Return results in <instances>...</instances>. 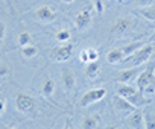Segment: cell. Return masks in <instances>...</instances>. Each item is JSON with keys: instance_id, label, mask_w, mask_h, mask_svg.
I'll use <instances>...</instances> for the list:
<instances>
[{"instance_id": "obj_1", "label": "cell", "mask_w": 155, "mask_h": 129, "mask_svg": "<svg viewBox=\"0 0 155 129\" xmlns=\"http://www.w3.org/2000/svg\"><path fill=\"white\" fill-rule=\"evenodd\" d=\"M152 53H153V46L144 44L137 52H134L131 56H128V59L131 61V64H134V66H140L143 62H147V59L150 58Z\"/></svg>"}, {"instance_id": "obj_2", "label": "cell", "mask_w": 155, "mask_h": 129, "mask_svg": "<svg viewBox=\"0 0 155 129\" xmlns=\"http://www.w3.org/2000/svg\"><path fill=\"white\" fill-rule=\"evenodd\" d=\"M134 26H135V21H134L131 17H126V15H125V17H120V18H117V20L114 21V24H113V27H111V32L122 35V34H126V32L132 31Z\"/></svg>"}, {"instance_id": "obj_3", "label": "cell", "mask_w": 155, "mask_h": 129, "mask_svg": "<svg viewBox=\"0 0 155 129\" xmlns=\"http://www.w3.org/2000/svg\"><path fill=\"white\" fill-rule=\"evenodd\" d=\"M105 96H107V90H105V88H93V90L87 91V93L82 96V99H81V106L93 105V103L102 100Z\"/></svg>"}, {"instance_id": "obj_4", "label": "cell", "mask_w": 155, "mask_h": 129, "mask_svg": "<svg viewBox=\"0 0 155 129\" xmlns=\"http://www.w3.org/2000/svg\"><path fill=\"white\" fill-rule=\"evenodd\" d=\"M15 108L20 111V112H31L35 109V100L29 96V94H25V93H20L15 96Z\"/></svg>"}, {"instance_id": "obj_5", "label": "cell", "mask_w": 155, "mask_h": 129, "mask_svg": "<svg viewBox=\"0 0 155 129\" xmlns=\"http://www.w3.org/2000/svg\"><path fill=\"white\" fill-rule=\"evenodd\" d=\"M153 72H155V64L149 66L146 70H143V72H141V73L137 76V90L143 91V90L146 88V85L155 79V75H153Z\"/></svg>"}, {"instance_id": "obj_6", "label": "cell", "mask_w": 155, "mask_h": 129, "mask_svg": "<svg viewBox=\"0 0 155 129\" xmlns=\"http://www.w3.org/2000/svg\"><path fill=\"white\" fill-rule=\"evenodd\" d=\"M71 52H73V44L71 43H64L62 46L55 47L52 50V56L56 61H67L71 56Z\"/></svg>"}, {"instance_id": "obj_7", "label": "cell", "mask_w": 155, "mask_h": 129, "mask_svg": "<svg viewBox=\"0 0 155 129\" xmlns=\"http://www.w3.org/2000/svg\"><path fill=\"white\" fill-rule=\"evenodd\" d=\"M126 126L128 127H134V129H141L144 127V112L141 111H131V114L126 118Z\"/></svg>"}, {"instance_id": "obj_8", "label": "cell", "mask_w": 155, "mask_h": 129, "mask_svg": "<svg viewBox=\"0 0 155 129\" xmlns=\"http://www.w3.org/2000/svg\"><path fill=\"white\" fill-rule=\"evenodd\" d=\"M73 23H74V27L78 31H84V29H87L91 24V14L88 11H81L79 14L74 17Z\"/></svg>"}, {"instance_id": "obj_9", "label": "cell", "mask_w": 155, "mask_h": 129, "mask_svg": "<svg viewBox=\"0 0 155 129\" xmlns=\"http://www.w3.org/2000/svg\"><path fill=\"white\" fill-rule=\"evenodd\" d=\"M35 18L40 20V21H46V23H50V21H55L56 18V14L53 9H50L49 6H41L35 11Z\"/></svg>"}, {"instance_id": "obj_10", "label": "cell", "mask_w": 155, "mask_h": 129, "mask_svg": "<svg viewBox=\"0 0 155 129\" xmlns=\"http://www.w3.org/2000/svg\"><path fill=\"white\" fill-rule=\"evenodd\" d=\"M114 108H116L119 112H131V111L135 109V106H134L128 99H125V97H122V96H116V97H114Z\"/></svg>"}, {"instance_id": "obj_11", "label": "cell", "mask_w": 155, "mask_h": 129, "mask_svg": "<svg viewBox=\"0 0 155 129\" xmlns=\"http://www.w3.org/2000/svg\"><path fill=\"white\" fill-rule=\"evenodd\" d=\"M135 76H137V70L135 69H128V70H123V72L117 73L116 75V81L120 82V84H126L131 79H134Z\"/></svg>"}, {"instance_id": "obj_12", "label": "cell", "mask_w": 155, "mask_h": 129, "mask_svg": "<svg viewBox=\"0 0 155 129\" xmlns=\"http://www.w3.org/2000/svg\"><path fill=\"white\" fill-rule=\"evenodd\" d=\"M125 58V53L122 49H113L107 53V61L111 62V64H116V62H120L122 59Z\"/></svg>"}, {"instance_id": "obj_13", "label": "cell", "mask_w": 155, "mask_h": 129, "mask_svg": "<svg viewBox=\"0 0 155 129\" xmlns=\"http://www.w3.org/2000/svg\"><path fill=\"white\" fill-rule=\"evenodd\" d=\"M135 93H137V90H135L134 87H129V85H125V84H120V85L116 88V94H117V96H122V97H125V99L131 97V96L135 94Z\"/></svg>"}, {"instance_id": "obj_14", "label": "cell", "mask_w": 155, "mask_h": 129, "mask_svg": "<svg viewBox=\"0 0 155 129\" xmlns=\"http://www.w3.org/2000/svg\"><path fill=\"white\" fill-rule=\"evenodd\" d=\"M128 100L135 106V108H141V106H144L146 103H147V100L144 99V94H143V91H137L135 94H132L131 97H128Z\"/></svg>"}, {"instance_id": "obj_15", "label": "cell", "mask_w": 155, "mask_h": 129, "mask_svg": "<svg viewBox=\"0 0 155 129\" xmlns=\"http://www.w3.org/2000/svg\"><path fill=\"white\" fill-rule=\"evenodd\" d=\"M81 127L84 129H93V127H99V118L96 115H87L82 118Z\"/></svg>"}, {"instance_id": "obj_16", "label": "cell", "mask_w": 155, "mask_h": 129, "mask_svg": "<svg viewBox=\"0 0 155 129\" xmlns=\"http://www.w3.org/2000/svg\"><path fill=\"white\" fill-rule=\"evenodd\" d=\"M99 70H101V66L97 64V61H91V62H88V64H87L85 75H87V78L94 79V78L99 75Z\"/></svg>"}, {"instance_id": "obj_17", "label": "cell", "mask_w": 155, "mask_h": 129, "mask_svg": "<svg viewBox=\"0 0 155 129\" xmlns=\"http://www.w3.org/2000/svg\"><path fill=\"white\" fill-rule=\"evenodd\" d=\"M74 84H76V81H74V75L71 73V72H64L62 73V85H64V88L65 90H71L73 87H74Z\"/></svg>"}, {"instance_id": "obj_18", "label": "cell", "mask_w": 155, "mask_h": 129, "mask_svg": "<svg viewBox=\"0 0 155 129\" xmlns=\"http://www.w3.org/2000/svg\"><path fill=\"white\" fill-rule=\"evenodd\" d=\"M53 91H55V82H53L50 78L44 79L43 84H41V93H43L44 96H52Z\"/></svg>"}, {"instance_id": "obj_19", "label": "cell", "mask_w": 155, "mask_h": 129, "mask_svg": "<svg viewBox=\"0 0 155 129\" xmlns=\"http://www.w3.org/2000/svg\"><path fill=\"white\" fill-rule=\"evenodd\" d=\"M138 12L149 21H155V5H149V6H144V8H140Z\"/></svg>"}, {"instance_id": "obj_20", "label": "cell", "mask_w": 155, "mask_h": 129, "mask_svg": "<svg viewBox=\"0 0 155 129\" xmlns=\"http://www.w3.org/2000/svg\"><path fill=\"white\" fill-rule=\"evenodd\" d=\"M143 44L140 43V41H135V43H131V44H126V46H123L122 47V50H123V53H125V58H128V56H131L134 52H137L140 47H141Z\"/></svg>"}, {"instance_id": "obj_21", "label": "cell", "mask_w": 155, "mask_h": 129, "mask_svg": "<svg viewBox=\"0 0 155 129\" xmlns=\"http://www.w3.org/2000/svg\"><path fill=\"white\" fill-rule=\"evenodd\" d=\"M17 41H18V44H20L21 47H25V46L31 44V41H32V35H31L28 31H25V32H20V34H18V38H17Z\"/></svg>"}, {"instance_id": "obj_22", "label": "cell", "mask_w": 155, "mask_h": 129, "mask_svg": "<svg viewBox=\"0 0 155 129\" xmlns=\"http://www.w3.org/2000/svg\"><path fill=\"white\" fill-rule=\"evenodd\" d=\"M70 38H71V34H70V31H65V29L55 34V40L59 41V43H62V44H64V43H68Z\"/></svg>"}, {"instance_id": "obj_23", "label": "cell", "mask_w": 155, "mask_h": 129, "mask_svg": "<svg viewBox=\"0 0 155 129\" xmlns=\"http://www.w3.org/2000/svg\"><path fill=\"white\" fill-rule=\"evenodd\" d=\"M21 53H23L25 58H34L38 53V49L35 46H32V44H28V46L21 47Z\"/></svg>"}, {"instance_id": "obj_24", "label": "cell", "mask_w": 155, "mask_h": 129, "mask_svg": "<svg viewBox=\"0 0 155 129\" xmlns=\"http://www.w3.org/2000/svg\"><path fill=\"white\" fill-rule=\"evenodd\" d=\"M144 127L147 129H155V115L150 112L144 114Z\"/></svg>"}, {"instance_id": "obj_25", "label": "cell", "mask_w": 155, "mask_h": 129, "mask_svg": "<svg viewBox=\"0 0 155 129\" xmlns=\"http://www.w3.org/2000/svg\"><path fill=\"white\" fill-rule=\"evenodd\" d=\"M134 3H135V6H138V8H144V6L153 5L155 0H134Z\"/></svg>"}, {"instance_id": "obj_26", "label": "cell", "mask_w": 155, "mask_h": 129, "mask_svg": "<svg viewBox=\"0 0 155 129\" xmlns=\"http://www.w3.org/2000/svg\"><path fill=\"white\" fill-rule=\"evenodd\" d=\"M8 75H9V67H8V64L0 62V78H6Z\"/></svg>"}, {"instance_id": "obj_27", "label": "cell", "mask_w": 155, "mask_h": 129, "mask_svg": "<svg viewBox=\"0 0 155 129\" xmlns=\"http://www.w3.org/2000/svg\"><path fill=\"white\" fill-rule=\"evenodd\" d=\"M143 93H144V94H153V93H155V79L146 85V88L143 90Z\"/></svg>"}, {"instance_id": "obj_28", "label": "cell", "mask_w": 155, "mask_h": 129, "mask_svg": "<svg viewBox=\"0 0 155 129\" xmlns=\"http://www.w3.org/2000/svg\"><path fill=\"white\" fill-rule=\"evenodd\" d=\"M87 52H88V58H90V62H91V61H97V58H99V52H97L96 49H93V47H91V49H88Z\"/></svg>"}, {"instance_id": "obj_29", "label": "cell", "mask_w": 155, "mask_h": 129, "mask_svg": "<svg viewBox=\"0 0 155 129\" xmlns=\"http://www.w3.org/2000/svg\"><path fill=\"white\" fill-rule=\"evenodd\" d=\"M79 59H81V62H84V64H88V62H90L88 52H87V50H82V52H81V55H79Z\"/></svg>"}, {"instance_id": "obj_30", "label": "cell", "mask_w": 155, "mask_h": 129, "mask_svg": "<svg viewBox=\"0 0 155 129\" xmlns=\"http://www.w3.org/2000/svg\"><path fill=\"white\" fill-rule=\"evenodd\" d=\"M94 8H96V11H97L99 14L104 12V3L101 2V0H94Z\"/></svg>"}, {"instance_id": "obj_31", "label": "cell", "mask_w": 155, "mask_h": 129, "mask_svg": "<svg viewBox=\"0 0 155 129\" xmlns=\"http://www.w3.org/2000/svg\"><path fill=\"white\" fill-rule=\"evenodd\" d=\"M5 32H6V26L0 21V43H2L3 38H5Z\"/></svg>"}, {"instance_id": "obj_32", "label": "cell", "mask_w": 155, "mask_h": 129, "mask_svg": "<svg viewBox=\"0 0 155 129\" xmlns=\"http://www.w3.org/2000/svg\"><path fill=\"white\" fill-rule=\"evenodd\" d=\"M5 108H6V103H5V100H3V99H0V114H2V112L5 111Z\"/></svg>"}, {"instance_id": "obj_33", "label": "cell", "mask_w": 155, "mask_h": 129, "mask_svg": "<svg viewBox=\"0 0 155 129\" xmlns=\"http://www.w3.org/2000/svg\"><path fill=\"white\" fill-rule=\"evenodd\" d=\"M62 3H71V2H74V0H61Z\"/></svg>"}]
</instances>
